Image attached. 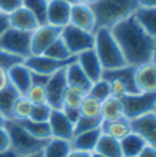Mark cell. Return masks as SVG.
I'll use <instances>...</instances> for the list:
<instances>
[{"label": "cell", "instance_id": "obj_53", "mask_svg": "<svg viewBox=\"0 0 156 157\" xmlns=\"http://www.w3.org/2000/svg\"><path fill=\"white\" fill-rule=\"evenodd\" d=\"M6 122H7V119H6V117L0 113V127H3V126L6 124Z\"/></svg>", "mask_w": 156, "mask_h": 157}, {"label": "cell", "instance_id": "obj_17", "mask_svg": "<svg viewBox=\"0 0 156 157\" xmlns=\"http://www.w3.org/2000/svg\"><path fill=\"white\" fill-rule=\"evenodd\" d=\"M8 79H10V85L21 96H25L29 87L32 86V71L22 62L8 68Z\"/></svg>", "mask_w": 156, "mask_h": 157}, {"label": "cell", "instance_id": "obj_13", "mask_svg": "<svg viewBox=\"0 0 156 157\" xmlns=\"http://www.w3.org/2000/svg\"><path fill=\"white\" fill-rule=\"evenodd\" d=\"M71 4L63 0H48L47 23L56 28H64L70 23Z\"/></svg>", "mask_w": 156, "mask_h": 157}, {"label": "cell", "instance_id": "obj_44", "mask_svg": "<svg viewBox=\"0 0 156 157\" xmlns=\"http://www.w3.org/2000/svg\"><path fill=\"white\" fill-rule=\"evenodd\" d=\"M51 75H43V74H36L32 72V85H40V86H45L48 79Z\"/></svg>", "mask_w": 156, "mask_h": 157}, {"label": "cell", "instance_id": "obj_55", "mask_svg": "<svg viewBox=\"0 0 156 157\" xmlns=\"http://www.w3.org/2000/svg\"><path fill=\"white\" fill-rule=\"evenodd\" d=\"M26 157H43L41 153H37V155H32V156H26Z\"/></svg>", "mask_w": 156, "mask_h": 157}, {"label": "cell", "instance_id": "obj_54", "mask_svg": "<svg viewBox=\"0 0 156 157\" xmlns=\"http://www.w3.org/2000/svg\"><path fill=\"white\" fill-rule=\"evenodd\" d=\"M91 157H106V156L100 155V153H97V152H92L91 153Z\"/></svg>", "mask_w": 156, "mask_h": 157}, {"label": "cell", "instance_id": "obj_47", "mask_svg": "<svg viewBox=\"0 0 156 157\" xmlns=\"http://www.w3.org/2000/svg\"><path fill=\"white\" fill-rule=\"evenodd\" d=\"M137 157H156V147H152V146H148V145H146Z\"/></svg>", "mask_w": 156, "mask_h": 157}, {"label": "cell", "instance_id": "obj_43", "mask_svg": "<svg viewBox=\"0 0 156 157\" xmlns=\"http://www.w3.org/2000/svg\"><path fill=\"white\" fill-rule=\"evenodd\" d=\"M6 149H10V135H8L7 128L3 126L0 127V152Z\"/></svg>", "mask_w": 156, "mask_h": 157}, {"label": "cell", "instance_id": "obj_36", "mask_svg": "<svg viewBox=\"0 0 156 157\" xmlns=\"http://www.w3.org/2000/svg\"><path fill=\"white\" fill-rule=\"evenodd\" d=\"M101 123V117H88V116H81L77 120V123L74 124V135L81 134L85 131H91L95 128H100Z\"/></svg>", "mask_w": 156, "mask_h": 157}, {"label": "cell", "instance_id": "obj_45", "mask_svg": "<svg viewBox=\"0 0 156 157\" xmlns=\"http://www.w3.org/2000/svg\"><path fill=\"white\" fill-rule=\"evenodd\" d=\"M10 85V79H8V70L0 67V92L3 89H6Z\"/></svg>", "mask_w": 156, "mask_h": 157}, {"label": "cell", "instance_id": "obj_16", "mask_svg": "<svg viewBox=\"0 0 156 157\" xmlns=\"http://www.w3.org/2000/svg\"><path fill=\"white\" fill-rule=\"evenodd\" d=\"M134 81L140 92L156 93V64L148 62L136 67Z\"/></svg>", "mask_w": 156, "mask_h": 157}, {"label": "cell", "instance_id": "obj_42", "mask_svg": "<svg viewBox=\"0 0 156 157\" xmlns=\"http://www.w3.org/2000/svg\"><path fill=\"white\" fill-rule=\"evenodd\" d=\"M63 113L66 115L68 120H70L73 124H76L77 120L81 117V112H80V108H70V107H63L62 108Z\"/></svg>", "mask_w": 156, "mask_h": 157}, {"label": "cell", "instance_id": "obj_7", "mask_svg": "<svg viewBox=\"0 0 156 157\" xmlns=\"http://www.w3.org/2000/svg\"><path fill=\"white\" fill-rule=\"evenodd\" d=\"M60 37L64 41L68 51L71 52V55L74 56H77L78 53L84 52V51L92 49L95 45L93 32H86V30L73 26L70 23L67 26H64V28H62Z\"/></svg>", "mask_w": 156, "mask_h": 157}, {"label": "cell", "instance_id": "obj_31", "mask_svg": "<svg viewBox=\"0 0 156 157\" xmlns=\"http://www.w3.org/2000/svg\"><path fill=\"white\" fill-rule=\"evenodd\" d=\"M86 92L77 86L67 85L64 93H63V107H70V108H80L81 102L85 98ZM62 107V108H63Z\"/></svg>", "mask_w": 156, "mask_h": 157}, {"label": "cell", "instance_id": "obj_37", "mask_svg": "<svg viewBox=\"0 0 156 157\" xmlns=\"http://www.w3.org/2000/svg\"><path fill=\"white\" fill-rule=\"evenodd\" d=\"M25 97L32 102L33 105L37 104H45L47 102V93H45V86L40 85H32L29 90L26 92Z\"/></svg>", "mask_w": 156, "mask_h": 157}, {"label": "cell", "instance_id": "obj_38", "mask_svg": "<svg viewBox=\"0 0 156 157\" xmlns=\"http://www.w3.org/2000/svg\"><path fill=\"white\" fill-rule=\"evenodd\" d=\"M51 112H52V108L47 104H37L33 105V109L30 113V120H34V122H48L51 116Z\"/></svg>", "mask_w": 156, "mask_h": 157}, {"label": "cell", "instance_id": "obj_3", "mask_svg": "<svg viewBox=\"0 0 156 157\" xmlns=\"http://www.w3.org/2000/svg\"><path fill=\"white\" fill-rule=\"evenodd\" d=\"M95 45L93 49L100 60L103 70H114L127 66L125 62L123 53L115 38L112 37L110 29H96L95 30Z\"/></svg>", "mask_w": 156, "mask_h": 157}, {"label": "cell", "instance_id": "obj_19", "mask_svg": "<svg viewBox=\"0 0 156 157\" xmlns=\"http://www.w3.org/2000/svg\"><path fill=\"white\" fill-rule=\"evenodd\" d=\"M100 135H101L100 128H95V130H91V131L76 134L70 140L71 150H80V152H86V153L95 152Z\"/></svg>", "mask_w": 156, "mask_h": 157}, {"label": "cell", "instance_id": "obj_29", "mask_svg": "<svg viewBox=\"0 0 156 157\" xmlns=\"http://www.w3.org/2000/svg\"><path fill=\"white\" fill-rule=\"evenodd\" d=\"M18 122L22 124V127L29 131L33 137L38 138V140H51L52 135H51V128L48 122H34L30 119H25V120H18Z\"/></svg>", "mask_w": 156, "mask_h": 157}, {"label": "cell", "instance_id": "obj_1", "mask_svg": "<svg viewBox=\"0 0 156 157\" xmlns=\"http://www.w3.org/2000/svg\"><path fill=\"white\" fill-rule=\"evenodd\" d=\"M110 30L121 48L127 66L138 67L151 62L156 41L142 29L134 15L118 22Z\"/></svg>", "mask_w": 156, "mask_h": 157}, {"label": "cell", "instance_id": "obj_39", "mask_svg": "<svg viewBox=\"0 0 156 157\" xmlns=\"http://www.w3.org/2000/svg\"><path fill=\"white\" fill-rule=\"evenodd\" d=\"M110 82V89H111V97L114 98H122L125 97L126 94H129V90H127V86L123 81H121L119 78H108L107 79Z\"/></svg>", "mask_w": 156, "mask_h": 157}, {"label": "cell", "instance_id": "obj_34", "mask_svg": "<svg viewBox=\"0 0 156 157\" xmlns=\"http://www.w3.org/2000/svg\"><path fill=\"white\" fill-rule=\"evenodd\" d=\"M33 109V104L25 96H19L17 98L15 104H14L13 108V119L14 120H25L30 117Z\"/></svg>", "mask_w": 156, "mask_h": 157}, {"label": "cell", "instance_id": "obj_26", "mask_svg": "<svg viewBox=\"0 0 156 157\" xmlns=\"http://www.w3.org/2000/svg\"><path fill=\"white\" fill-rule=\"evenodd\" d=\"M19 96L21 94L11 85H8L0 92V113L7 120L13 119V108Z\"/></svg>", "mask_w": 156, "mask_h": 157}, {"label": "cell", "instance_id": "obj_18", "mask_svg": "<svg viewBox=\"0 0 156 157\" xmlns=\"http://www.w3.org/2000/svg\"><path fill=\"white\" fill-rule=\"evenodd\" d=\"M8 22H10V28L29 33H33L40 26L37 19L34 18V15L29 10H26L23 6L8 15Z\"/></svg>", "mask_w": 156, "mask_h": 157}, {"label": "cell", "instance_id": "obj_48", "mask_svg": "<svg viewBox=\"0 0 156 157\" xmlns=\"http://www.w3.org/2000/svg\"><path fill=\"white\" fill-rule=\"evenodd\" d=\"M67 157H91V153L80 152V150H70Z\"/></svg>", "mask_w": 156, "mask_h": 157}, {"label": "cell", "instance_id": "obj_32", "mask_svg": "<svg viewBox=\"0 0 156 157\" xmlns=\"http://www.w3.org/2000/svg\"><path fill=\"white\" fill-rule=\"evenodd\" d=\"M48 57L52 59H58V60H67L70 57H74V55H71V52L68 51V48L66 47L64 41L62 40V37H58L49 47L47 48V51L43 53Z\"/></svg>", "mask_w": 156, "mask_h": 157}, {"label": "cell", "instance_id": "obj_25", "mask_svg": "<svg viewBox=\"0 0 156 157\" xmlns=\"http://www.w3.org/2000/svg\"><path fill=\"white\" fill-rule=\"evenodd\" d=\"M100 117L103 122H111V120H118L125 117L122 100L114 97H108L107 100H104L101 102Z\"/></svg>", "mask_w": 156, "mask_h": 157}, {"label": "cell", "instance_id": "obj_46", "mask_svg": "<svg viewBox=\"0 0 156 157\" xmlns=\"http://www.w3.org/2000/svg\"><path fill=\"white\" fill-rule=\"evenodd\" d=\"M10 28V22H8V15L6 14H0V37L2 34Z\"/></svg>", "mask_w": 156, "mask_h": 157}, {"label": "cell", "instance_id": "obj_22", "mask_svg": "<svg viewBox=\"0 0 156 157\" xmlns=\"http://www.w3.org/2000/svg\"><path fill=\"white\" fill-rule=\"evenodd\" d=\"M64 74H66L67 85L77 86V87H80V89L85 90L86 93H88V90L91 89L92 82L85 75V72L82 71V68L78 66L77 62H73L71 64H68L67 67L64 68Z\"/></svg>", "mask_w": 156, "mask_h": 157}, {"label": "cell", "instance_id": "obj_20", "mask_svg": "<svg viewBox=\"0 0 156 157\" xmlns=\"http://www.w3.org/2000/svg\"><path fill=\"white\" fill-rule=\"evenodd\" d=\"M134 72H136V67L123 66V67L114 68V70H104L101 78H104V79H108V78H119V79L123 81L126 83L129 94H136V93H140V90L137 89L136 81H134Z\"/></svg>", "mask_w": 156, "mask_h": 157}, {"label": "cell", "instance_id": "obj_23", "mask_svg": "<svg viewBox=\"0 0 156 157\" xmlns=\"http://www.w3.org/2000/svg\"><path fill=\"white\" fill-rule=\"evenodd\" d=\"M119 146H121L122 157H137L141 150L146 146V144L138 134L131 131L119 141Z\"/></svg>", "mask_w": 156, "mask_h": 157}, {"label": "cell", "instance_id": "obj_27", "mask_svg": "<svg viewBox=\"0 0 156 157\" xmlns=\"http://www.w3.org/2000/svg\"><path fill=\"white\" fill-rule=\"evenodd\" d=\"M71 150L70 141L59 140V138H51L43 149V157H67Z\"/></svg>", "mask_w": 156, "mask_h": 157}, {"label": "cell", "instance_id": "obj_35", "mask_svg": "<svg viewBox=\"0 0 156 157\" xmlns=\"http://www.w3.org/2000/svg\"><path fill=\"white\" fill-rule=\"evenodd\" d=\"M88 94L92 96L93 98L99 100L100 102H103L104 100H107L108 97H111V89H110V82L104 78L96 81L92 83L91 89L88 90Z\"/></svg>", "mask_w": 156, "mask_h": 157}, {"label": "cell", "instance_id": "obj_40", "mask_svg": "<svg viewBox=\"0 0 156 157\" xmlns=\"http://www.w3.org/2000/svg\"><path fill=\"white\" fill-rule=\"evenodd\" d=\"M22 62L23 60L21 59V57L14 56V55H11V53L6 52V51L0 49V67L8 70V68H11L13 66L19 64V63H22Z\"/></svg>", "mask_w": 156, "mask_h": 157}, {"label": "cell", "instance_id": "obj_33", "mask_svg": "<svg viewBox=\"0 0 156 157\" xmlns=\"http://www.w3.org/2000/svg\"><path fill=\"white\" fill-rule=\"evenodd\" d=\"M80 112H81V116L100 117L101 102L86 93L85 98H84L82 102H81V105H80Z\"/></svg>", "mask_w": 156, "mask_h": 157}, {"label": "cell", "instance_id": "obj_51", "mask_svg": "<svg viewBox=\"0 0 156 157\" xmlns=\"http://www.w3.org/2000/svg\"><path fill=\"white\" fill-rule=\"evenodd\" d=\"M96 0H76V3H81V4H86V6H91L93 4Z\"/></svg>", "mask_w": 156, "mask_h": 157}, {"label": "cell", "instance_id": "obj_8", "mask_svg": "<svg viewBox=\"0 0 156 157\" xmlns=\"http://www.w3.org/2000/svg\"><path fill=\"white\" fill-rule=\"evenodd\" d=\"M76 60H77V56L70 57L67 60H58V59L48 57L45 55H30L23 60V64L32 72H36V74L52 75L60 70H64L68 64H71Z\"/></svg>", "mask_w": 156, "mask_h": 157}, {"label": "cell", "instance_id": "obj_4", "mask_svg": "<svg viewBox=\"0 0 156 157\" xmlns=\"http://www.w3.org/2000/svg\"><path fill=\"white\" fill-rule=\"evenodd\" d=\"M7 128L8 135H10V147L17 153L19 157H26L32 155H37L41 153L43 149L45 147L48 141L45 140H38V138L33 137L29 131H26L22 127L18 120H7L4 124Z\"/></svg>", "mask_w": 156, "mask_h": 157}, {"label": "cell", "instance_id": "obj_5", "mask_svg": "<svg viewBox=\"0 0 156 157\" xmlns=\"http://www.w3.org/2000/svg\"><path fill=\"white\" fill-rule=\"evenodd\" d=\"M30 40L32 33L8 28L0 37V49L25 60L32 55Z\"/></svg>", "mask_w": 156, "mask_h": 157}, {"label": "cell", "instance_id": "obj_21", "mask_svg": "<svg viewBox=\"0 0 156 157\" xmlns=\"http://www.w3.org/2000/svg\"><path fill=\"white\" fill-rule=\"evenodd\" d=\"M100 130L103 134L108 135V137L114 138L116 141H121L122 138H125L127 134L131 132V126L130 120H127L126 117L118 120H111V122H103L100 126Z\"/></svg>", "mask_w": 156, "mask_h": 157}, {"label": "cell", "instance_id": "obj_9", "mask_svg": "<svg viewBox=\"0 0 156 157\" xmlns=\"http://www.w3.org/2000/svg\"><path fill=\"white\" fill-rule=\"evenodd\" d=\"M62 29L52 26L49 23L40 25L34 32L32 33L30 40V51L32 55H43L53 41L58 37H60Z\"/></svg>", "mask_w": 156, "mask_h": 157}, {"label": "cell", "instance_id": "obj_41", "mask_svg": "<svg viewBox=\"0 0 156 157\" xmlns=\"http://www.w3.org/2000/svg\"><path fill=\"white\" fill-rule=\"evenodd\" d=\"M22 7V0H0V14L10 15Z\"/></svg>", "mask_w": 156, "mask_h": 157}, {"label": "cell", "instance_id": "obj_14", "mask_svg": "<svg viewBox=\"0 0 156 157\" xmlns=\"http://www.w3.org/2000/svg\"><path fill=\"white\" fill-rule=\"evenodd\" d=\"M76 62L78 63V66L82 68V71L85 72V75L89 78V81H91L92 83L101 79L104 70H103V66H101L100 60H99V57L96 55L93 48L78 53Z\"/></svg>", "mask_w": 156, "mask_h": 157}, {"label": "cell", "instance_id": "obj_12", "mask_svg": "<svg viewBox=\"0 0 156 157\" xmlns=\"http://www.w3.org/2000/svg\"><path fill=\"white\" fill-rule=\"evenodd\" d=\"M48 124H49L52 138L70 141L74 137V124L66 117L62 109H52L48 119Z\"/></svg>", "mask_w": 156, "mask_h": 157}, {"label": "cell", "instance_id": "obj_30", "mask_svg": "<svg viewBox=\"0 0 156 157\" xmlns=\"http://www.w3.org/2000/svg\"><path fill=\"white\" fill-rule=\"evenodd\" d=\"M22 6L34 15L38 25H45L47 23L48 0H22Z\"/></svg>", "mask_w": 156, "mask_h": 157}, {"label": "cell", "instance_id": "obj_50", "mask_svg": "<svg viewBox=\"0 0 156 157\" xmlns=\"http://www.w3.org/2000/svg\"><path fill=\"white\" fill-rule=\"evenodd\" d=\"M0 157H19V156H18L17 153L10 147V149L2 150V152H0Z\"/></svg>", "mask_w": 156, "mask_h": 157}, {"label": "cell", "instance_id": "obj_6", "mask_svg": "<svg viewBox=\"0 0 156 157\" xmlns=\"http://www.w3.org/2000/svg\"><path fill=\"white\" fill-rule=\"evenodd\" d=\"M125 117L127 120H133L137 117L154 112L156 105V93H136V94H126L122 98Z\"/></svg>", "mask_w": 156, "mask_h": 157}, {"label": "cell", "instance_id": "obj_2", "mask_svg": "<svg viewBox=\"0 0 156 157\" xmlns=\"http://www.w3.org/2000/svg\"><path fill=\"white\" fill-rule=\"evenodd\" d=\"M137 0H96L91 8L93 11L96 29H111L118 22L134 15L138 8Z\"/></svg>", "mask_w": 156, "mask_h": 157}, {"label": "cell", "instance_id": "obj_10", "mask_svg": "<svg viewBox=\"0 0 156 157\" xmlns=\"http://www.w3.org/2000/svg\"><path fill=\"white\" fill-rule=\"evenodd\" d=\"M67 87L64 70H60L52 74L45 85L47 104L52 109H62L63 107V93Z\"/></svg>", "mask_w": 156, "mask_h": 157}, {"label": "cell", "instance_id": "obj_28", "mask_svg": "<svg viewBox=\"0 0 156 157\" xmlns=\"http://www.w3.org/2000/svg\"><path fill=\"white\" fill-rule=\"evenodd\" d=\"M95 152L100 153V155L106 157H122L119 141L114 140V138L103 134V132H101L100 138H99V142L96 145Z\"/></svg>", "mask_w": 156, "mask_h": 157}, {"label": "cell", "instance_id": "obj_15", "mask_svg": "<svg viewBox=\"0 0 156 157\" xmlns=\"http://www.w3.org/2000/svg\"><path fill=\"white\" fill-rule=\"evenodd\" d=\"M70 25L77 26L80 29H84L86 32H95L96 21L91 6L74 3L71 4L70 13Z\"/></svg>", "mask_w": 156, "mask_h": 157}, {"label": "cell", "instance_id": "obj_56", "mask_svg": "<svg viewBox=\"0 0 156 157\" xmlns=\"http://www.w3.org/2000/svg\"><path fill=\"white\" fill-rule=\"evenodd\" d=\"M63 2H67V3H70V4H74V3H76V0H63Z\"/></svg>", "mask_w": 156, "mask_h": 157}, {"label": "cell", "instance_id": "obj_24", "mask_svg": "<svg viewBox=\"0 0 156 157\" xmlns=\"http://www.w3.org/2000/svg\"><path fill=\"white\" fill-rule=\"evenodd\" d=\"M134 18L156 41V7H138L134 13Z\"/></svg>", "mask_w": 156, "mask_h": 157}, {"label": "cell", "instance_id": "obj_11", "mask_svg": "<svg viewBox=\"0 0 156 157\" xmlns=\"http://www.w3.org/2000/svg\"><path fill=\"white\" fill-rule=\"evenodd\" d=\"M131 131L138 134L148 146L156 147V113L149 112L146 115L130 120Z\"/></svg>", "mask_w": 156, "mask_h": 157}, {"label": "cell", "instance_id": "obj_57", "mask_svg": "<svg viewBox=\"0 0 156 157\" xmlns=\"http://www.w3.org/2000/svg\"><path fill=\"white\" fill-rule=\"evenodd\" d=\"M154 112H155V113H156V105H155V109H154Z\"/></svg>", "mask_w": 156, "mask_h": 157}, {"label": "cell", "instance_id": "obj_49", "mask_svg": "<svg viewBox=\"0 0 156 157\" xmlns=\"http://www.w3.org/2000/svg\"><path fill=\"white\" fill-rule=\"evenodd\" d=\"M140 7H156V0H137Z\"/></svg>", "mask_w": 156, "mask_h": 157}, {"label": "cell", "instance_id": "obj_52", "mask_svg": "<svg viewBox=\"0 0 156 157\" xmlns=\"http://www.w3.org/2000/svg\"><path fill=\"white\" fill-rule=\"evenodd\" d=\"M151 62L156 64V44H155V48H154V52H152V57H151Z\"/></svg>", "mask_w": 156, "mask_h": 157}]
</instances>
